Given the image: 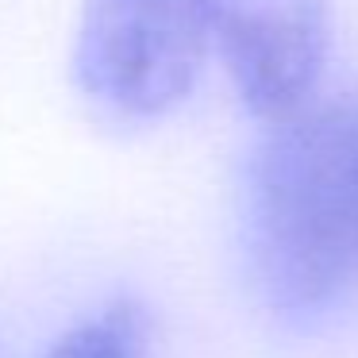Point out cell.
<instances>
[{"label":"cell","instance_id":"1","mask_svg":"<svg viewBox=\"0 0 358 358\" xmlns=\"http://www.w3.org/2000/svg\"><path fill=\"white\" fill-rule=\"evenodd\" d=\"M247 255L285 316H320L358 281V104L312 101L266 124L247 162Z\"/></svg>","mask_w":358,"mask_h":358},{"label":"cell","instance_id":"2","mask_svg":"<svg viewBox=\"0 0 358 358\" xmlns=\"http://www.w3.org/2000/svg\"><path fill=\"white\" fill-rule=\"evenodd\" d=\"M220 0H85L73 43L78 89L116 120H158L196 89Z\"/></svg>","mask_w":358,"mask_h":358},{"label":"cell","instance_id":"3","mask_svg":"<svg viewBox=\"0 0 358 358\" xmlns=\"http://www.w3.org/2000/svg\"><path fill=\"white\" fill-rule=\"evenodd\" d=\"M212 50L262 127L289 120L320 101L331 50L327 0H220Z\"/></svg>","mask_w":358,"mask_h":358},{"label":"cell","instance_id":"4","mask_svg":"<svg viewBox=\"0 0 358 358\" xmlns=\"http://www.w3.org/2000/svg\"><path fill=\"white\" fill-rule=\"evenodd\" d=\"M43 358H143V308L116 301L66 327Z\"/></svg>","mask_w":358,"mask_h":358}]
</instances>
